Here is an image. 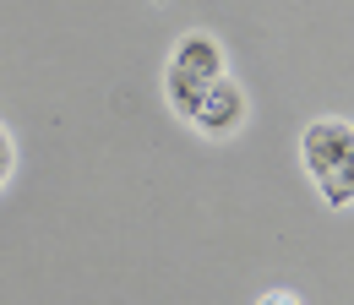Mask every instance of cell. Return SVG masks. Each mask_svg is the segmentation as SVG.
Listing matches in <instances>:
<instances>
[{"label":"cell","instance_id":"cell-1","mask_svg":"<svg viewBox=\"0 0 354 305\" xmlns=\"http://www.w3.org/2000/svg\"><path fill=\"white\" fill-rule=\"evenodd\" d=\"M223 66L229 60H223V44L213 33H185L175 44V55L164 66V98H169V109H175L180 120H191L196 104H202V93L218 82V77H229Z\"/></svg>","mask_w":354,"mask_h":305},{"label":"cell","instance_id":"cell-2","mask_svg":"<svg viewBox=\"0 0 354 305\" xmlns=\"http://www.w3.org/2000/svg\"><path fill=\"white\" fill-rule=\"evenodd\" d=\"M349 147H354V126L338 120V115H322V120H310V126L300 131V164H306V174L316 185L344 164Z\"/></svg>","mask_w":354,"mask_h":305},{"label":"cell","instance_id":"cell-3","mask_svg":"<svg viewBox=\"0 0 354 305\" xmlns=\"http://www.w3.org/2000/svg\"><path fill=\"white\" fill-rule=\"evenodd\" d=\"M191 126L202 131V136H234V131L245 126V87L234 82V77H218V82L202 93V104H196V115H191Z\"/></svg>","mask_w":354,"mask_h":305},{"label":"cell","instance_id":"cell-4","mask_svg":"<svg viewBox=\"0 0 354 305\" xmlns=\"http://www.w3.org/2000/svg\"><path fill=\"white\" fill-rule=\"evenodd\" d=\"M316 191H322V202H327V207H349V202H354V147L344 153V164L327 174Z\"/></svg>","mask_w":354,"mask_h":305},{"label":"cell","instance_id":"cell-5","mask_svg":"<svg viewBox=\"0 0 354 305\" xmlns=\"http://www.w3.org/2000/svg\"><path fill=\"white\" fill-rule=\"evenodd\" d=\"M11 174H17V136L0 126V191L11 185Z\"/></svg>","mask_w":354,"mask_h":305},{"label":"cell","instance_id":"cell-6","mask_svg":"<svg viewBox=\"0 0 354 305\" xmlns=\"http://www.w3.org/2000/svg\"><path fill=\"white\" fill-rule=\"evenodd\" d=\"M257 305H306V300H300V289H283V284H278V289H267Z\"/></svg>","mask_w":354,"mask_h":305}]
</instances>
